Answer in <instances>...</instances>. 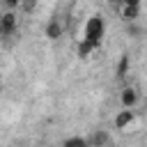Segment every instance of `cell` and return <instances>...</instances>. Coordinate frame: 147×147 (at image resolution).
I'll return each instance as SVG.
<instances>
[{
    "mask_svg": "<svg viewBox=\"0 0 147 147\" xmlns=\"http://www.w3.org/2000/svg\"><path fill=\"white\" fill-rule=\"evenodd\" d=\"M103 18L101 16H92L90 21H87V25H85V37L83 39H87V41H92L94 46H99L101 44V39H103Z\"/></svg>",
    "mask_w": 147,
    "mask_h": 147,
    "instance_id": "6da1fadb",
    "label": "cell"
},
{
    "mask_svg": "<svg viewBox=\"0 0 147 147\" xmlns=\"http://www.w3.org/2000/svg\"><path fill=\"white\" fill-rule=\"evenodd\" d=\"M16 30H18L16 11H2V14H0V37L7 39V37H11Z\"/></svg>",
    "mask_w": 147,
    "mask_h": 147,
    "instance_id": "7a4b0ae2",
    "label": "cell"
},
{
    "mask_svg": "<svg viewBox=\"0 0 147 147\" xmlns=\"http://www.w3.org/2000/svg\"><path fill=\"white\" fill-rule=\"evenodd\" d=\"M85 140H87V147H108V142H110V133L103 131V129H94Z\"/></svg>",
    "mask_w": 147,
    "mask_h": 147,
    "instance_id": "3957f363",
    "label": "cell"
},
{
    "mask_svg": "<svg viewBox=\"0 0 147 147\" xmlns=\"http://www.w3.org/2000/svg\"><path fill=\"white\" fill-rule=\"evenodd\" d=\"M119 103H122V108H133L138 103V90L136 87H124L122 94H119Z\"/></svg>",
    "mask_w": 147,
    "mask_h": 147,
    "instance_id": "277c9868",
    "label": "cell"
},
{
    "mask_svg": "<svg viewBox=\"0 0 147 147\" xmlns=\"http://www.w3.org/2000/svg\"><path fill=\"white\" fill-rule=\"evenodd\" d=\"M44 34H46V39H57V37H62V23H60V18H51L48 23H46V30H44Z\"/></svg>",
    "mask_w": 147,
    "mask_h": 147,
    "instance_id": "5b68a950",
    "label": "cell"
},
{
    "mask_svg": "<svg viewBox=\"0 0 147 147\" xmlns=\"http://www.w3.org/2000/svg\"><path fill=\"white\" fill-rule=\"evenodd\" d=\"M133 122V110L131 108H124V110H119L117 115H115V129H126L129 124Z\"/></svg>",
    "mask_w": 147,
    "mask_h": 147,
    "instance_id": "8992f818",
    "label": "cell"
},
{
    "mask_svg": "<svg viewBox=\"0 0 147 147\" xmlns=\"http://www.w3.org/2000/svg\"><path fill=\"white\" fill-rule=\"evenodd\" d=\"M94 48H96V46H94L92 41L80 39V41H78V57H80V60H85L87 55H92V51H94Z\"/></svg>",
    "mask_w": 147,
    "mask_h": 147,
    "instance_id": "52a82bcc",
    "label": "cell"
},
{
    "mask_svg": "<svg viewBox=\"0 0 147 147\" xmlns=\"http://www.w3.org/2000/svg\"><path fill=\"white\" fill-rule=\"evenodd\" d=\"M126 34H129V37H133V39H140V37L145 34V28H142V25H138L136 21H129V23H126Z\"/></svg>",
    "mask_w": 147,
    "mask_h": 147,
    "instance_id": "ba28073f",
    "label": "cell"
},
{
    "mask_svg": "<svg viewBox=\"0 0 147 147\" xmlns=\"http://www.w3.org/2000/svg\"><path fill=\"white\" fill-rule=\"evenodd\" d=\"M138 14H140V7H124V9H122V18H124L126 23H129V21H136Z\"/></svg>",
    "mask_w": 147,
    "mask_h": 147,
    "instance_id": "9c48e42d",
    "label": "cell"
},
{
    "mask_svg": "<svg viewBox=\"0 0 147 147\" xmlns=\"http://www.w3.org/2000/svg\"><path fill=\"white\" fill-rule=\"evenodd\" d=\"M62 147H87V140L80 138V136H74V138H67L62 142Z\"/></svg>",
    "mask_w": 147,
    "mask_h": 147,
    "instance_id": "30bf717a",
    "label": "cell"
},
{
    "mask_svg": "<svg viewBox=\"0 0 147 147\" xmlns=\"http://www.w3.org/2000/svg\"><path fill=\"white\" fill-rule=\"evenodd\" d=\"M129 71V55H122L119 57V64H117V78H124Z\"/></svg>",
    "mask_w": 147,
    "mask_h": 147,
    "instance_id": "8fae6325",
    "label": "cell"
},
{
    "mask_svg": "<svg viewBox=\"0 0 147 147\" xmlns=\"http://www.w3.org/2000/svg\"><path fill=\"white\" fill-rule=\"evenodd\" d=\"M21 9H23L25 14H32V11L37 9V0H21Z\"/></svg>",
    "mask_w": 147,
    "mask_h": 147,
    "instance_id": "7c38bea8",
    "label": "cell"
},
{
    "mask_svg": "<svg viewBox=\"0 0 147 147\" xmlns=\"http://www.w3.org/2000/svg\"><path fill=\"white\" fill-rule=\"evenodd\" d=\"M2 2V7L7 9V11H16L18 7H21V0H0Z\"/></svg>",
    "mask_w": 147,
    "mask_h": 147,
    "instance_id": "4fadbf2b",
    "label": "cell"
},
{
    "mask_svg": "<svg viewBox=\"0 0 147 147\" xmlns=\"http://www.w3.org/2000/svg\"><path fill=\"white\" fill-rule=\"evenodd\" d=\"M124 7H140V0H122Z\"/></svg>",
    "mask_w": 147,
    "mask_h": 147,
    "instance_id": "5bb4252c",
    "label": "cell"
},
{
    "mask_svg": "<svg viewBox=\"0 0 147 147\" xmlns=\"http://www.w3.org/2000/svg\"><path fill=\"white\" fill-rule=\"evenodd\" d=\"M108 2H110V5H115V7H119V5H122V0H108Z\"/></svg>",
    "mask_w": 147,
    "mask_h": 147,
    "instance_id": "9a60e30c",
    "label": "cell"
},
{
    "mask_svg": "<svg viewBox=\"0 0 147 147\" xmlns=\"http://www.w3.org/2000/svg\"><path fill=\"white\" fill-rule=\"evenodd\" d=\"M0 14H2V11H0Z\"/></svg>",
    "mask_w": 147,
    "mask_h": 147,
    "instance_id": "2e32d148",
    "label": "cell"
}]
</instances>
